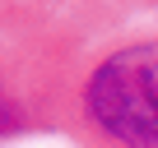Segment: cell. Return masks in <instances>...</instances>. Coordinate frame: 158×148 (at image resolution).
Instances as JSON below:
<instances>
[{"mask_svg":"<svg viewBox=\"0 0 158 148\" xmlns=\"http://www.w3.org/2000/svg\"><path fill=\"white\" fill-rule=\"evenodd\" d=\"M116 23L107 0H0V143L60 134L79 65Z\"/></svg>","mask_w":158,"mask_h":148,"instance_id":"cell-1","label":"cell"},{"mask_svg":"<svg viewBox=\"0 0 158 148\" xmlns=\"http://www.w3.org/2000/svg\"><path fill=\"white\" fill-rule=\"evenodd\" d=\"M60 134L74 148H158V23L121 19L89 46Z\"/></svg>","mask_w":158,"mask_h":148,"instance_id":"cell-2","label":"cell"},{"mask_svg":"<svg viewBox=\"0 0 158 148\" xmlns=\"http://www.w3.org/2000/svg\"><path fill=\"white\" fill-rule=\"evenodd\" d=\"M107 10H112L116 19H130V14H139V10H158V0H107Z\"/></svg>","mask_w":158,"mask_h":148,"instance_id":"cell-3","label":"cell"}]
</instances>
